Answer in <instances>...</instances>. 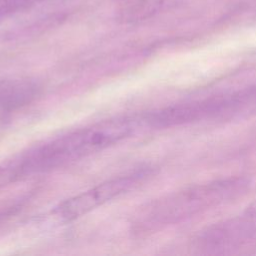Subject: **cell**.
Segmentation results:
<instances>
[{
  "instance_id": "6",
  "label": "cell",
  "mask_w": 256,
  "mask_h": 256,
  "mask_svg": "<svg viewBox=\"0 0 256 256\" xmlns=\"http://www.w3.org/2000/svg\"><path fill=\"white\" fill-rule=\"evenodd\" d=\"M23 200L24 199H18L5 204H0V224L6 222L22 209Z\"/></svg>"
},
{
  "instance_id": "4",
  "label": "cell",
  "mask_w": 256,
  "mask_h": 256,
  "mask_svg": "<svg viewBox=\"0 0 256 256\" xmlns=\"http://www.w3.org/2000/svg\"><path fill=\"white\" fill-rule=\"evenodd\" d=\"M256 235V213L214 224L203 230L194 241L200 253L224 254L239 249Z\"/></svg>"
},
{
  "instance_id": "2",
  "label": "cell",
  "mask_w": 256,
  "mask_h": 256,
  "mask_svg": "<svg viewBox=\"0 0 256 256\" xmlns=\"http://www.w3.org/2000/svg\"><path fill=\"white\" fill-rule=\"evenodd\" d=\"M139 128V116L103 120L29 148L28 160L34 174L48 172L109 148Z\"/></svg>"
},
{
  "instance_id": "3",
  "label": "cell",
  "mask_w": 256,
  "mask_h": 256,
  "mask_svg": "<svg viewBox=\"0 0 256 256\" xmlns=\"http://www.w3.org/2000/svg\"><path fill=\"white\" fill-rule=\"evenodd\" d=\"M152 174L153 169L151 167L143 166L99 183L59 203L41 218V224L59 226L73 222L109 201L135 189Z\"/></svg>"
},
{
  "instance_id": "5",
  "label": "cell",
  "mask_w": 256,
  "mask_h": 256,
  "mask_svg": "<svg viewBox=\"0 0 256 256\" xmlns=\"http://www.w3.org/2000/svg\"><path fill=\"white\" fill-rule=\"evenodd\" d=\"M41 91L40 84L34 79H0V123L32 104L40 96Z\"/></svg>"
},
{
  "instance_id": "1",
  "label": "cell",
  "mask_w": 256,
  "mask_h": 256,
  "mask_svg": "<svg viewBox=\"0 0 256 256\" xmlns=\"http://www.w3.org/2000/svg\"><path fill=\"white\" fill-rule=\"evenodd\" d=\"M250 187L248 178L230 176L180 189L143 207L132 229L139 234L159 230L242 197Z\"/></svg>"
}]
</instances>
